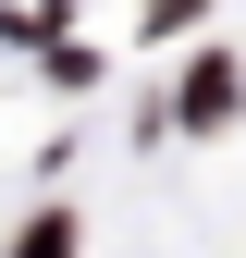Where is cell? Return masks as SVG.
<instances>
[{"label": "cell", "mask_w": 246, "mask_h": 258, "mask_svg": "<svg viewBox=\"0 0 246 258\" xmlns=\"http://www.w3.org/2000/svg\"><path fill=\"white\" fill-rule=\"evenodd\" d=\"M184 123H222L234 111V61H197V74H184V99H172Z\"/></svg>", "instance_id": "obj_1"}, {"label": "cell", "mask_w": 246, "mask_h": 258, "mask_svg": "<svg viewBox=\"0 0 246 258\" xmlns=\"http://www.w3.org/2000/svg\"><path fill=\"white\" fill-rule=\"evenodd\" d=\"M25 258H74V221H25Z\"/></svg>", "instance_id": "obj_2"}, {"label": "cell", "mask_w": 246, "mask_h": 258, "mask_svg": "<svg viewBox=\"0 0 246 258\" xmlns=\"http://www.w3.org/2000/svg\"><path fill=\"white\" fill-rule=\"evenodd\" d=\"M148 13H160V25H184V13H197V0H148Z\"/></svg>", "instance_id": "obj_3"}]
</instances>
